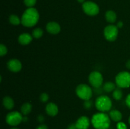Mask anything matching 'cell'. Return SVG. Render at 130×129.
Returning <instances> with one entry per match:
<instances>
[{"label": "cell", "instance_id": "1", "mask_svg": "<svg viewBox=\"0 0 130 129\" xmlns=\"http://www.w3.org/2000/svg\"><path fill=\"white\" fill-rule=\"evenodd\" d=\"M39 18V15L38 10L34 8H29L23 13L21 18V24L27 27H31L38 23Z\"/></svg>", "mask_w": 130, "mask_h": 129}, {"label": "cell", "instance_id": "2", "mask_svg": "<svg viewBox=\"0 0 130 129\" xmlns=\"http://www.w3.org/2000/svg\"><path fill=\"white\" fill-rule=\"evenodd\" d=\"M91 123L95 129H109L110 118L104 112L96 113L92 116Z\"/></svg>", "mask_w": 130, "mask_h": 129}, {"label": "cell", "instance_id": "3", "mask_svg": "<svg viewBox=\"0 0 130 129\" xmlns=\"http://www.w3.org/2000/svg\"><path fill=\"white\" fill-rule=\"evenodd\" d=\"M112 106V102L110 97L104 95H101L95 101V107L100 112H107L110 110Z\"/></svg>", "mask_w": 130, "mask_h": 129}, {"label": "cell", "instance_id": "4", "mask_svg": "<svg viewBox=\"0 0 130 129\" xmlns=\"http://www.w3.org/2000/svg\"><path fill=\"white\" fill-rule=\"evenodd\" d=\"M77 96L81 99L86 101L91 98L93 96V91L91 87L86 84H79L76 89Z\"/></svg>", "mask_w": 130, "mask_h": 129}, {"label": "cell", "instance_id": "5", "mask_svg": "<svg viewBox=\"0 0 130 129\" xmlns=\"http://www.w3.org/2000/svg\"><path fill=\"white\" fill-rule=\"evenodd\" d=\"M116 84L120 88L130 87V73L128 72H119L115 78Z\"/></svg>", "mask_w": 130, "mask_h": 129}, {"label": "cell", "instance_id": "6", "mask_svg": "<svg viewBox=\"0 0 130 129\" xmlns=\"http://www.w3.org/2000/svg\"><path fill=\"white\" fill-rule=\"evenodd\" d=\"M23 116L18 111H11L6 116V121L8 125L15 126L19 125L22 121Z\"/></svg>", "mask_w": 130, "mask_h": 129}, {"label": "cell", "instance_id": "7", "mask_svg": "<svg viewBox=\"0 0 130 129\" xmlns=\"http://www.w3.org/2000/svg\"><path fill=\"white\" fill-rule=\"evenodd\" d=\"M104 36L107 40L114 41L118 35V28L116 25H109L105 27L104 31Z\"/></svg>", "mask_w": 130, "mask_h": 129}, {"label": "cell", "instance_id": "8", "mask_svg": "<svg viewBox=\"0 0 130 129\" xmlns=\"http://www.w3.org/2000/svg\"><path fill=\"white\" fill-rule=\"evenodd\" d=\"M82 6L84 12L89 16H95L99 13V6L92 1H86Z\"/></svg>", "mask_w": 130, "mask_h": 129}, {"label": "cell", "instance_id": "9", "mask_svg": "<svg viewBox=\"0 0 130 129\" xmlns=\"http://www.w3.org/2000/svg\"><path fill=\"white\" fill-rule=\"evenodd\" d=\"M89 82L90 84L95 87H100L103 83V76L101 73L98 71L91 72L89 75Z\"/></svg>", "mask_w": 130, "mask_h": 129}, {"label": "cell", "instance_id": "10", "mask_svg": "<svg viewBox=\"0 0 130 129\" xmlns=\"http://www.w3.org/2000/svg\"><path fill=\"white\" fill-rule=\"evenodd\" d=\"M7 67L10 71L13 72H18L21 70L22 63L17 59H11L7 63Z\"/></svg>", "mask_w": 130, "mask_h": 129}, {"label": "cell", "instance_id": "11", "mask_svg": "<svg viewBox=\"0 0 130 129\" xmlns=\"http://www.w3.org/2000/svg\"><path fill=\"white\" fill-rule=\"evenodd\" d=\"M77 129H88L90 125V121L88 117L82 116L79 118L76 122Z\"/></svg>", "mask_w": 130, "mask_h": 129}, {"label": "cell", "instance_id": "12", "mask_svg": "<svg viewBox=\"0 0 130 129\" xmlns=\"http://www.w3.org/2000/svg\"><path fill=\"white\" fill-rule=\"evenodd\" d=\"M46 30L50 34H57L60 32L61 27L59 24L55 22H50L46 25Z\"/></svg>", "mask_w": 130, "mask_h": 129}, {"label": "cell", "instance_id": "13", "mask_svg": "<svg viewBox=\"0 0 130 129\" xmlns=\"http://www.w3.org/2000/svg\"><path fill=\"white\" fill-rule=\"evenodd\" d=\"M46 111L49 116H55L58 114V108L56 104L50 102L46 106Z\"/></svg>", "mask_w": 130, "mask_h": 129}, {"label": "cell", "instance_id": "14", "mask_svg": "<svg viewBox=\"0 0 130 129\" xmlns=\"http://www.w3.org/2000/svg\"><path fill=\"white\" fill-rule=\"evenodd\" d=\"M18 40L22 45H27L32 40V37L29 33H23L19 35Z\"/></svg>", "mask_w": 130, "mask_h": 129}, {"label": "cell", "instance_id": "15", "mask_svg": "<svg viewBox=\"0 0 130 129\" xmlns=\"http://www.w3.org/2000/svg\"><path fill=\"white\" fill-rule=\"evenodd\" d=\"M109 116H110V119H112L114 121L119 122L121 120L123 115L119 110H111L109 113Z\"/></svg>", "mask_w": 130, "mask_h": 129}, {"label": "cell", "instance_id": "16", "mask_svg": "<svg viewBox=\"0 0 130 129\" xmlns=\"http://www.w3.org/2000/svg\"><path fill=\"white\" fill-rule=\"evenodd\" d=\"M3 106L7 110H11L14 108L15 102L13 99L9 96H6L3 99Z\"/></svg>", "mask_w": 130, "mask_h": 129}, {"label": "cell", "instance_id": "17", "mask_svg": "<svg viewBox=\"0 0 130 129\" xmlns=\"http://www.w3.org/2000/svg\"><path fill=\"white\" fill-rule=\"evenodd\" d=\"M105 19H106V20L108 22L113 24V23H114L116 21V13L114 12V11H112V10H109V11H107V12L105 13Z\"/></svg>", "mask_w": 130, "mask_h": 129}, {"label": "cell", "instance_id": "18", "mask_svg": "<svg viewBox=\"0 0 130 129\" xmlns=\"http://www.w3.org/2000/svg\"><path fill=\"white\" fill-rule=\"evenodd\" d=\"M20 110H21V113H22V115H25V116L28 115L29 113H30L32 110L31 104L29 103V102H25V103L23 104Z\"/></svg>", "mask_w": 130, "mask_h": 129}, {"label": "cell", "instance_id": "19", "mask_svg": "<svg viewBox=\"0 0 130 129\" xmlns=\"http://www.w3.org/2000/svg\"><path fill=\"white\" fill-rule=\"evenodd\" d=\"M116 89V84L113 82H108L104 83L103 85V90L107 92H110L114 91Z\"/></svg>", "mask_w": 130, "mask_h": 129}, {"label": "cell", "instance_id": "20", "mask_svg": "<svg viewBox=\"0 0 130 129\" xmlns=\"http://www.w3.org/2000/svg\"><path fill=\"white\" fill-rule=\"evenodd\" d=\"M122 97H123V92H122L120 87L116 88L115 90L113 91V97L116 100L119 101V100H120L122 98Z\"/></svg>", "mask_w": 130, "mask_h": 129}, {"label": "cell", "instance_id": "21", "mask_svg": "<svg viewBox=\"0 0 130 129\" xmlns=\"http://www.w3.org/2000/svg\"><path fill=\"white\" fill-rule=\"evenodd\" d=\"M9 20L10 22L13 25H18L21 22V20H20L19 16L15 15H11L9 18Z\"/></svg>", "mask_w": 130, "mask_h": 129}, {"label": "cell", "instance_id": "22", "mask_svg": "<svg viewBox=\"0 0 130 129\" xmlns=\"http://www.w3.org/2000/svg\"><path fill=\"white\" fill-rule=\"evenodd\" d=\"M43 35V30L41 28H36L32 32V36L35 39H39Z\"/></svg>", "mask_w": 130, "mask_h": 129}, {"label": "cell", "instance_id": "23", "mask_svg": "<svg viewBox=\"0 0 130 129\" xmlns=\"http://www.w3.org/2000/svg\"><path fill=\"white\" fill-rule=\"evenodd\" d=\"M7 52V48H6L4 44H1V45H0V56H3L6 55Z\"/></svg>", "mask_w": 130, "mask_h": 129}, {"label": "cell", "instance_id": "24", "mask_svg": "<svg viewBox=\"0 0 130 129\" xmlns=\"http://www.w3.org/2000/svg\"><path fill=\"white\" fill-rule=\"evenodd\" d=\"M24 4L29 8H32L36 3V0H24Z\"/></svg>", "mask_w": 130, "mask_h": 129}, {"label": "cell", "instance_id": "25", "mask_svg": "<svg viewBox=\"0 0 130 129\" xmlns=\"http://www.w3.org/2000/svg\"><path fill=\"white\" fill-rule=\"evenodd\" d=\"M49 99V95L47 93H43L40 96V100L41 102H46Z\"/></svg>", "mask_w": 130, "mask_h": 129}, {"label": "cell", "instance_id": "26", "mask_svg": "<svg viewBox=\"0 0 130 129\" xmlns=\"http://www.w3.org/2000/svg\"><path fill=\"white\" fill-rule=\"evenodd\" d=\"M83 105H84V108H85V109L88 110V109H90L91 107H92L93 102L92 101H90V99L86 100V101H85V102H84Z\"/></svg>", "mask_w": 130, "mask_h": 129}, {"label": "cell", "instance_id": "27", "mask_svg": "<svg viewBox=\"0 0 130 129\" xmlns=\"http://www.w3.org/2000/svg\"><path fill=\"white\" fill-rule=\"evenodd\" d=\"M117 128L118 129H127V126L126 124L123 122H119L117 124Z\"/></svg>", "mask_w": 130, "mask_h": 129}, {"label": "cell", "instance_id": "28", "mask_svg": "<svg viewBox=\"0 0 130 129\" xmlns=\"http://www.w3.org/2000/svg\"><path fill=\"white\" fill-rule=\"evenodd\" d=\"M126 105L130 108V94L128 95V96L126 98Z\"/></svg>", "mask_w": 130, "mask_h": 129}, {"label": "cell", "instance_id": "29", "mask_svg": "<svg viewBox=\"0 0 130 129\" xmlns=\"http://www.w3.org/2000/svg\"><path fill=\"white\" fill-rule=\"evenodd\" d=\"M67 129H77V126H76V123H72L70 124L67 127Z\"/></svg>", "mask_w": 130, "mask_h": 129}, {"label": "cell", "instance_id": "30", "mask_svg": "<svg viewBox=\"0 0 130 129\" xmlns=\"http://www.w3.org/2000/svg\"><path fill=\"white\" fill-rule=\"evenodd\" d=\"M38 120L39 121L40 123L43 122L44 121V117L43 116V115H39L38 117Z\"/></svg>", "mask_w": 130, "mask_h": 129}, {"label": "cell", "instance_id": "31", "mask_svg": "<svg viewBox=\"0 0 130 129\" xmlns=\"http://www.w3.org/2000/svg\"><path fill=\"white\" fill-rule=\"evenodd\" d=\"M36 129H48V128L46 125H41L38 126Z\"/></svg>", "mask_w": 130, "mask_h": 129}, {"label": "cell", "instance_id": "32", "mask_svg": "<svg viewBox=\"0 0 130 129\" xmlns=\"http://www.w3.org/2000/svg\"><path fill=\"white\" fill-rule=\"evenodd\" d=\"M116 26L118 27V28H121V27H123V22H121V21L118 22V24H117Z\"/></svg>", "mask_w": 130, "mask_h": 129}, {"label": "cell", "instance_id": "33", "mask_svg": "<svg viewBox=\"0 0 130 129\" xmlns=\"http://www.w3.org/2000/svg\"><path fill=\"white\" fill-rule=\"evenodd\" d=\"M126 67L128 68V69H130V59H129V60L127 61Z\"/></svg>", "mask_w": 130, "mask_h": 129}, {"label": "cell", "instance_id": "34", "mask_svg": "<svg viewBox=\"0 0 130 129\" xmlns=\"http://www.w3.org/2000/svg\"><path fill=\"white\" fill-rule=\"evenodd\" d=\"M27 117H26V116H25V117H23V119H22V121H27Z\"/></svg>", "mask_w": 130, "mask_h": 129}, {"label": "cell", "instance_id": "35", "mask_svg": "<svg viewBox=\"0 0 130 129\" xmlns=\"http://www.w3.org/2000/svg\"><path fill=\"white\" fill-rule=\"evenodd\" d=\"M79 3H83L85 1V0H77Z\"/></svg>", "mask_w": 130, "mask_h": 129}, {"label": "cell", "instance_id": "36", "mask_svg": "<svg viewBox=\"0 0 130 129\" xmlns=\"http://www.w3.org/2000/svg\"><path fill=\"white\" fill-rule=\"evenodd\" d=\"M11 129H19V128H12Z\"/></svg>", "mask_w": 130, "mask_h": 129}, {"label": "cell", "instance_id": "37", "mask_svg": "<svg viewBox=\"0 0 130 129\" xmlns=\"http://www.w3.org/2000/svg\"><path fill=\"white\" fill-rule=\"evenodd\" d=\"M129 124H130V116H129Z\"/></svg>", "mask_w": 130, "mask_h": 129}]
</instances>
